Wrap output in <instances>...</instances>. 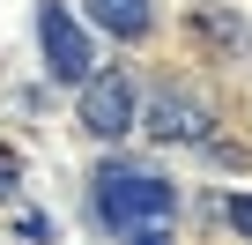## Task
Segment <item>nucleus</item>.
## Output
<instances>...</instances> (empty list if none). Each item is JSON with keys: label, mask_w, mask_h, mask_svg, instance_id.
Returning a JSON list of instances; mask_svg holds the SVG:
<instances>
[{"label": "nucleus", "mask_w": 252, "mask_h": 245, "mask_svg": "<svg viewBox=\"0 0 252 245\" xmlns=\"http://www.w3.org/2000/svg\"><path fill=\"white\" fill-rule=\"evenodd\" d=\"M89 208H96L104 230L134 238V230H163V223H171L178 186H171L163 171H149V164H104V171L89 178Z\"/></svg>", "instance_id": "1"}, {"label": "nucleus", "mask_w": 252, "mask_h": 245, "mask_svg": "<svg viewBox=\"0 0 252 245\" xmlns=\"http://www.w3.org/2000/svg\"><path fill=\"white\" fill-rule=\"evenodd\" d=\"M82 127L96 134V141H119V134H134L141 127V89H134V74L126 67H96L89 82H82Z\"/></svg>", "instance_id": "2"}, {"label": "nucleus", "mask_w": 252, "mask_h": 245, "mask_svg": "<svg viewBox=\"0 0 252 245\" xmlns=\"http://www.w3.org/2000/svg\"><path fill=\"white\" fill-rule=\"evenodd\" d=\"M37 45H45V67L52 82H89L96 74V52H89V30L67 15V0H37Z\"/></svg>", "instance_id": "3"}, {"label": "nucleus", "mask_w": 252, "mask_h": 245, "mask_svg": "<svg viewBox=\"0 0 252 245\" xmlns=\"http://www.w3.org/2000/svg\"><path fill=\"white\" fill-rule=\"evenodd\" d=\"M208 127H215V111L200 97H186V89H156L149 97V134L156 141H208Z\"/></svg>", "instance_id": "4"}, {"label": "nucleus", "mask_w": 252, "mask_h": 245, "mask_svg": "<svg viewBox=\"0 0 252 245\" xmlns=\"http://www.w3.org/2000/svg\"><path fill=\"white\" fill-rule=\"evenodd\" d=\"M82 8H89L96 30H111V37H126V45L156 30V0H82Z\"/></svg>", "instance_id": "5"}, {"label": "nucleus", "mask_w": 252, "mask_h": 245, "mask_svg": "<svg viewBox=\"0 0 252 245\" xmlns=\"http://www.w3.org/2000/svg\"><path fill=\"white\" fill-rule=\"evenodd\" d=\"M15 186H23V156L0 141V201H15Z\"/></svg>", "instance_id": "6"}, {"label": "nucleus", "mask_w": 252, "mask_h": 245, "mask_svg": "<svg viewBox=\"0 0 252 245\" xmlns=\"http://www.w3.org/2000/svg\"><path fill=\"white\" fill-rule=\"evenodd\" d=\"M222 215H230V230H237V238H245V245H252V193H237V201H230V208H222Z\"/></svg>", "instance_id": "7"}]
</instances>
